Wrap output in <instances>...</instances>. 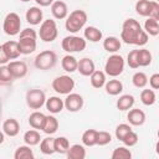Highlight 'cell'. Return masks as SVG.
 I'll return each mask as SVG.
<instances>
[{"label": "cell", "mask_w": 159, "mask_h": 159, "mask_svg": "<svg viewBox=\"0 0 159 159\" xmlns=\"http://www.w3.org/2000/svg\"><path fill=\"white\" fill-rule=\"evenodd\" d=\"M68 159H84L86 158V149L81 144H73L70 147L67 152Z\"/></svg>", "instance_id": "25"}, {"label": "cell", "mask_w": 159, "mask_h": 159, "mask_svg": "<svg viewBox=\"0 0 159 159\" xmlns=\"http://www.w3.org/2000/svg\"><path fill=\"white\" fill-rule=\"evenodd\" d=\"M124 70V60L120 55H112L108 57L104 65V72L106 75L111 77L119 76Z\"/></svg>", "instance_id": "6"}, {"label": "cell", "mask_w": 159, "mask_h": 159, "mask_svg": "<svg viewBox=\"0 0 159 159\" xmlns=\"http://www.w3.org/2000/svg\"><path fill=\"white\" fill-rule=\"evenodd\" d=\"M112 142V135L106 130H97V145H106Z\"/></svg>", "instance_id": "42"}, {"label": "cell", "mask_w": 159, "mask_h": 159, "mask_svg": "<svg viewBox=\"0 0 159 159\" xmlns=\"http://www.w3.org/2000/svg\"><path fill=\"white\" fill-rule=\"evenodd\" d=\"M138 63H139V67H147L152 63V53L147 48H140L138 50Z\"/></svg>", "instance_id": "33"}, {"label": "cell", "mask_w": 159, "mask_h": 159, "mask_svg": "<svg viewBox=\"0 0 159 159\" xmlns=\"http://www.w3.org/2000/svg\"><path fill=\"white\" fill-rule=\"evenodd\" d=\"M24 140H25V143L27 144V145H37L42 139H41V135H40V133H39V130L37 129H30V130H27L25 134H24Z\"/></svg>", "instance_id": "29"}, {"label": "cell", "mask_w": 159, "mask_h": 159, "mask_svg": "<svg viewBox=\"0 0 159 159\" xmlns=\"http://www.w3.org/2000/svg\"><path fill=\"white\" fill-rule=\"evenodd\" d=\"M120 40L118 39V37H116V36H108V37H106L104 39V41H103V47H104V50L106 51H108V52H112V53H114V52H117L119 48H120Z\"/></svg>", "instance_id": "24"}, {"label": "cell", "mask_w": 159, "mask_h": 159, "mask_svg": "<svg viewBox=\"0 0 159 159\" xmlns=\"http://www.w3.org/2000/svg\"><path fill=\"white\" fill-rule=\"evenodd\" d=\"M20 37H32V39H37V34H36V31H35L34 29L26 27V29L21 30Z\"/></svg>", "instance_id": "46"}, {"label": "cell", "mask_w": 159, "mask_h": 159, "mask_svg": "<svg viewBox=\"0 0 159 159\" xmlns=\"http://www.w3.org/2000/svg\"><path fill=\"white\" fill-rule=\"evenodd\" d=\"M40 150L42 154L45 155H51L53 153H56V149H55V138H45L41 140L40 143Z\"/></svg>", "instance_id": "28"}, {"label": "cell", "mask_w": 159, "mask_h": 159, "mask_svg": "<svg viewBox=\"0 0 159 159\" xmlns=\"http://www.w3.org/2000/svg\"><path fill=\"white\" fill-rule=\"evenodd\" d=\"M2 132L9 137H15L20 132V124L15 118H9L2 123Z\"/></svg>", "instance_id": "19"}, {"label": "cell", "mask_w": 159, "mask_h": 159, "mask_svg": "<svg viewBox=\"0 0 159 159\" xmlns=\"http://www.w3.org/2000/svg\"><path fill=\"white\" fill-rule=\"evenodd\" d=\"M82 143L86 147L97 145V130L96 129H87L82 134Z\"/></svg>", "instance_id": "30"}, {"label": "cell", "mask_w": 159, "mask_h": 159, "mask_svg": "<svg viewBox=\"0 0 159 159\" xmlns=\"http://www.w3.org/2000/svg\"><path fill=\"white\" fill-rule=\"evenodd\" d=\"M21 29V20L20 16L16 12H9L2 22V30L6 35L9 36H15L17 34H20Z\"/></svg>", "instance_id": "8"}, {"label": "cell", "mask_w": 159, "mask_h": 159, "mask_svg": "<svg viewBox=\"0 0 159 159\" xmlns=\"http://www.w3.org/2000/svg\"><path fill=\"white\" fill-rule=\"evenodd\" d=\"M77 71L84 76V77H89L94 71H96V66H94V62L93 60H91L89 57H83L78 61V68Z\"/></svg>", "instance_id": "14"}, {"label": "cell", "mask_w": 159, "mask_h": 159, "mask_svg": "<svg viewBox=\"0 0 159 159\" xmlns=\"http://www.w3.org/2000/svg\"><path fill=\"white\" fill-rule=\"evenodd\" d=\"M83 98L78 93H70L65 98V108L68 112H78L83 107Z\"/></svg>", "instance_id": "10"}, {"label": "cell", "mask_w": 159, "mask_h": 159, "mask_svg": "<svg viewBox=\"0 0 159 159\" xmlns=\"http://www.w3.org/2000/svg\"><path fill=\"white\" fill-rule=\"evenodd\" d=\"M89 78H91V84L94 88H102L107 82L106 81V72H103V71H97L96 70L89 76Z\"/></svg>", "instance_id": "26"}, {"label": "cell", "mask_w": 159, "mask_h": 159, "mask_svg": "<svg viewBox=\"0 0 159 159\" xmlns=\"http://www.w3.org/2000/svg\"><path fill=\"white\" fill-rule=\"evenodd\" d=\"M144 31L148 35H150V36L159 35V22H158V20L152 19V17L145 20V22H144Z\"/></svg>", "instance_id": "35"}, {"label": "cell", "mask_w": 159, "mask_h": 159, "mask_svg": "<svg viewBox=\"0 0 159 159\" xmlns=\"http://www.w3.org/2000/svg\"><path fill=\"white\" fill-rule=\"evenodd\" d=\"M26 21L30 24V25H39L41 21H42V10L37 6H32L30 7L27 11H26Z\"/></svg>", "instance_id": "20"}, {"label": "cell", "mask_w": 159, "mask_h": 159, "mask_svg": "<svg viewBox=\"0 0 159 159\" xmlns=\"http://www.w3.org/2000/svg\"><path fill=\"white\" fill-rule=\"evenodd\" d=\"M127 118H128V122L130 125L139 127V125L144 124V122H145V113L139 108H133V109L130 108L127 114Z\"/></svg>", "instance_id": "15"}, {"label": "cell", "mask_w": 159, "mask_h": 159, "mask_svg": "<svg viewBox=\"0 0 159 159\" xmlns=\"http://www.w3.org/2000/svg\"><path fill=\"white\" fill-rule=\"evenodd\" d=\"M157 134H158V139H159V129H158V133Z\"/></svg>", "instance_id": "52"}, {"label": "cell", "mask_w": 159, "mask_h": 159, "mask_svg": "<svg viewBox=\"0 0 159 159\" xmlns=\"http://www.w3.org/2000/svg\"><path fill=\"white\" fill-rule=\"evenodd\" d=\"M57 35H58V31H57V25H56L55 20L47 19V20H43L41 22L39 36H40V39L43 42H52V41H55Z\"/></svg>", "instance_id": "4"}, {"label": "cell", "mask_w": 159, "mask_h": 159, "mask_svg": "<svg viewBox=\"0 0 159 159\" xmlns=\"http://www.w3.org/2000/svg\"><path fill=\"white\" fill-rule=\"evenodd\" d=\"M87 22V12L84 10H73L67 17L65 22V27L68 32H78Z\"/></svg>", "instance_id": "2"}, {"label": "cell", "mask_w": 159, "mask_h": 159, "mask_svg": "<svg viewBox=\"0 0 159 159\" xmlns=\"http://www.w3.org/2000/svg\"><path fill=\"white\" fill-rule=\"evenodd\" d=\"M149 17L155 19V20H159V2L158 1H152Z\"/></svg>", "instance_id": "45"}, {"label": "cell", "mask_w": 159, "mask_h": 159, "mask_svg": "<svg viewBox=\"0 0 159 159\" xmlns=\"http://www.w3.org/2000/svg\"><path fill=\"white\" fill-rule=\"evenodd\" d=\"M52 88L60 94H70L75 88V81L67 75L58 76L52 81Z\"/></svg>", "instance_id": "9"}, {"label": "cell", "mask_w": 159, "mask_h": 159, "mask_svg": "<svg viewBox=\"0 0 159 159\" xmlns=\"http://www.w3.org/2000/svg\"><path fill=\"white\" fill-rule=\"evenodd\" d=\"M132 130V127H130V124H125V123H122V124H119V125H117V128H116V138L118 139V140H123V138L129 133Z\"/></svg>", "instance_id": "40"}, {"label": "cell", "mask_w": 159, "mask_h": 159, "mask_svg": "<svg viewBox=\"0 0 159 159\" xmlns=\"http://www.w3.org/2000/svg\"><path fill=\"white\" fill-rule=\"evenodd\" d=\"M132 153L125 147H118L112 153V159H130Z\"/></svg>", "instance_id": "39"}, {"label": "cell", "mask_w": 159, "mask_h": 159, "mask_svg": "<svg viewBox=\"0 0 159 159\" xmlns=\"http://www.w3.org/2000/svg\"><path fill=\"white\" fill-rule=\"evenodd\" d=\"M19 48L21 55H30L36 50V39L32 37H20Z\"/></svg>", "instance_id": "16"}, {"label": "cell", "mask_w": 159, "mask_h": 159, "mask_svg": "<svg viewBox=\"0 0 159 159\" xmlns=\"http://www.w3.org/2000/svg\"><path fill=\"white\" fill-rule=\"evenodd\" d=\"M34 152L30 149V145H20L14 154V159H34Z\"/></svg>", "instance_id": "31"}, {"label": "cell", "mask_w": 159, "mask_h": 159, "mask_svg": "<svg viewBox=\"0 0 159 159\" xmlns=\"http://www.w3.org/2000/svg\"><path fill=\"white\" fill-rule=\"evenodd\" d=\"M57 62V55L51 50H45L35 57V67L41 71L52 68Z\"/></svg>", "instance_id": "3"}, {"label": "cell", "mask_w": 159, "mask_h": 159, "mask_svg": "<svg viewBox=\"0 0 159 159\" xmlns=\"http://www.w3.org/2000/svg\"><path fill=\"white\" fill-rule=\"evenodd\" d=\"M86 39L81 37V36H75V35H70V36H66L63 37L62 42H61V46L62 48L71 53V52H81L86 48Z\"/></svg>", "instance_id": "5"}, {"label": "cell", "mask_w": 159, "mask_h": 159, "mask_svg": "<svg viewBox=\"0 0 159 159\" xmlns=\"http://www.w3.org/2000/svg\"><path fill=\"white\" fill-rule=\"evenodd\" d=\"M0 48L9 56L10 60H15L21 55L20 48H19V41H14V40L6 41L0 46Z\"/></svg>", "instance_id": "13"}, {"label": "cell", "mask_w": 159, "mask_h": 159, "mask_svg": "<svg viewBox=\"0 0 159 159\" xmlns=\"http://www.w3.org/2000/svg\"><path fill=\"white\" fill-rule=\"evenodd\" d=\"M123 143H124V145L125 147H133V145H135L137 144V142H138V134L137 133H134L133 130H130L124 138H123V140H122Z\"/></svg>", "instance_id": "44"}, {"label": "cell", "mask_w": 159, "mask_h": 159, "mask_svg": "<svg viewBox=\"0 0 159 159\" xmlns=\"http://www.w3.org/2000/svg\"><path fill=\"white\" fill-rule=\"evenodd\" d=\"M51 12H52V16L55 19L62 20V19H66L68 16V7H67L65 1L56 0L51 5Z\"/></svg>", "instance_id": "12"}, {"label": "cell", "mask_w": 159, "mask_h": 159, "mask_svg": "<svg viewBox=\"0 0 159 159\" xmlns=\"http://www.w3.org/2000/svg\"><path fill=\"white\" fill-rule=\"evenodd\" d=\"M149 84L153 89H159V73H153L149 78Z\"/></svg>", "instance_id": "47"}, {"label": "cell", "mask_w": 159, "mask_h": 159, "mask_svg": "<svg viewBox=\"0 0 159 159\" xmlns=\"http://www.w3.org/2000/svg\"><path fill=\"white\" fill-rule=\"evenodd\" d=\"M20 1H24V2H26V1H30V0H20Z\"/></svg>", "instance_id": "51"}, {"label": "cell", "mask_w": 159, "mask_h": 159, "mask_svg": "<svg viewBox=\"0 0 159 159\" xmlns=\"http://www.w3.org/2000/svg\"><path fill=\"white\" fill-rule=\"evenodd\" d=\"M157 1H158V2H159V0H157Z\"/></svg>", "instance_id": "53"}, {"label": "cell", "mask_w": 159, "mask_h": 159, "mask_svg": "<svg viewBox=\"0 0 159 159\" xmlns=\"http://www.w3.org/2000/svg\"><path fill=\"white\" fill-rule=\"evenodd\" d=\"M155 152H157V154L159 155V140H158L157 144H155Z\"/></svg>", "instance_id": "50"}, {"label": "cell", "mask_w": 159, "mask_h": 159, "mask_svg": "<svg viewBox=\"0 0 159 159\" xmlns=\"http://www.w3.org/2000/svg\"><path fill=\"white\" fill-rule=\"evenodd\" d=\"M10 61V58H9V56L0 48V65H5V63H7Z\"/></svg>", "instance_id": "48"}, {"label": "cell", "mask_w": 159, "mask_h": 159, "mask_svg": "<svg viewBox=\"0 0 159 159\" xmlns=\"http://www.w3.org/2000/svg\"><path fill=\"white\" fill-rule=\"evenodd\" d=\"M35 1L40 6H50L53 4V0H35Z\"/></svg>", "instance_id": "49"}, {"label": "cell", "mask_w": 159, "mask_h": 159, "mask_svg": "<svg viewBox=\"0 0 159 159\" xmlns=\"http://www.w3.org/2000/svg\"><path fill=\"white\" fill-rule=\"evenodd\" d=\"M83 36L87 41H91V42H98L99 40H102L103 37V34L102 31L96 27V26H87L84 30H83Z\"/></svg>", "instance_id": "21"}, {"label": "cell", "mask_w": 159, "mask_h": 159, "mask_svg": "<svg viewBox=\"0 0 159 159\" xmlns=\"http://www.w3.org/2000/svg\"><path fill=\"white\" fill-rule=\"evenodd\" d=\"M46 118H47V116H45L41 112L35 111L29 117V124L34 129H37V130L41 129V130H43V127H45V123H46Z\"/></svg>", "instance_id": "17"}, {"label": "cell", "mask_w": 159, "mask_h": 159, "mask_svg": "<svg viewBox=\"0 0 159 159\" xmlns=\"http://www.w3.org/2000/svg\"><path fill=\"white\" fill-rule=\"evenodd\" d=\"M132 82L137 88H144L148 83V77L144 72H135L132 77Z\"/></svg>", "instance_id": "38"}, {"label": "cell", "mask_w": 159, "mask_h": 159, "mask_svg": "<svg viewBox=\"0 0 159 159\" xmlns=\"http://www.w3.org/2000/svg\"><path fill=\"white\" fill-rule=\"evenodd\" d=\"M152 1L149 0H138L135 2V12L140 16H149Z\"/></svg>", "instance_id": "34"}, {"label": "cell", "mask_w": 159, "mask_h": 159, "mask_svg": "<svg viewBox=\"0 0 159 159\" xmlns=\"http://www.w3.org/2000/svg\"><path fill=\"white\" fill-rule=\"evenodd\" d=\"M58 129V120L56 117L53 116H47L46 118V123H45V127H43V132L46 134H53L56 133Z\"/></svg>", "instance_id": "36"}, {"label": "cell", "mask_w": 159, "mask_h": 159, "mask_svg": "<svg viewBox=\"0 0 159 159\" xmlns=\"http://www.w3.org/2000/svg\"><path fill=\"white\" fill-rule=\"evenodd\" d=\"M134 104V97L132 94H123L117 101V108L119 111H129Z\"/></svg>", "instance_id": "27"}, {"label": "cell", "mask_w": 159, "mask_h": 159, "mask_svg": "<svg viewBox=\"0 0 159 159\" xmlns=\"http://www.w3.org/2000/svg\"><path fill=\"white\" fill-rule=\"evenodd\" d=\"M12 80H14V77L11 76L9 67L5 65H1V67H0V82L1 83H11Z\"/></svg>", "instance_id": "41"}, {"label": "cell", "mask_w": 159, "mask_h": 159, "mask_svg": "<svg viewBox=\"0 0 159 159\" xmlns=\"http://www.w3.org/2000/svg\"><path fill=\"white\" fill-rule=\"evenodd\" d=\"M25 99H26V104L30 109H40L45 103H46V96H45V92L42 89H39V88H32V89H29L26 92V96H25Z\"/></svg>", "instance_id": "7"}, {"label": "cell", "mask_w": 159, "mask_h": 159, "mask_svg": "<svg viewBox=\"0 0 159 159\" xmlns=\"http://www.w3.org/2000/svg\"><path fill=\"white\" fill-rule=\"evenodd\" d=\"M140 101L144 106H153L157 101V96H155V92L149 88H144L142 92H140Z\"/></svg>", "instance_id": "32"}, {"label": "cell", "mask_w": 159, "mask_h": 159, "mask_svg": "<svg viewBox=\"0 0 159 159\" xmlns=\"http://www.w3.org/2000/svg\"><path fill=\"white\" fill-rule=\"evenodd\" d=\"M61 66H62V68H63L66 72L72 73V72L77 71V68H78V61H77V58H76L75 56H72V55H66V56L62 57Z\"/></svg>", "instance_id": "22"}, {"label": "cell", "mask_w": 159, "mask_h": 159, "mask_svg": "<svg viewBox=\"0 0 159 159\" xmlns=\"http://www.w3.org/2000/svg\"><path fill=\"white\" fill-rule=\"evenodd\" d=\"M106 92L111 96H118L123 91V83L119 80H109L104 84Z\"/></svg>", "instance_id": "23"}, {"label": "cell", "mask_w": 159, "mask_h": 159, "mask_svg": "<svg viewBox=\"0 0 159 159\" xmlns=\"http://www.w3.org/2000/svg\"><path fill=\"white\" fill-rule=\"evenodd\" d=\"M137 55H138V50H132L127 56V63L130 68H138L139 67Z\"/></svg>", "instance_id": "43"}, {"label": "cell", "mask_w": 159, "mask_h": 159, "mask_svg": "<svg viewBox=\"0 0 159 159\" xmlns=\"http://www.w3.org/2000/svg\"><path fill=\"white\" fill-rule=\"evenodd\" d=\"M46 109L50 112V113H53V114H57L60 113L63 107H65V101H62L60 97H56V96H52L50 98L46 99Z\"/></svg>", "instance_id": "18"}, {"label": "cell", "mask_w": 159, "mask_h": 159, "mask_svg": "<svg viewBox=\"0 0 159 159\" xmlns=\"http://www.w3.org/2000/svg\"><path fill=\"white\" fill-rule=\"evenodd\" d=\"M55 149H56V153L67 154V152L70 149V142H68V139L66 137L55 138Z\"/></svg>", "instance_id": "37"}, {"label": "cell", "mask_w": 159, "mask_h": 159, "mask_svg": "<svg viewBox=\"0 0 159 159\" xmlns=\"http://www.w3.org/2000/svg\"><path fill=\"white\" fill-rule=\"evenodd\" d=\"M7 67L11 72V76L14 77V80L22 78L27 73V66L24 61H11V62H9Z\"/></svg>", "instance_id": "11"}, {"label": "cell", "mask_w": 159, "mask_h": 159, "mask_svg": "<svg viewBox=\"0 0 159 159\" xmlns=\"http://www.w3.org/2000/svg\"><path fill=\"white\" fill-rule=\"evenodd\" d=\"M142 31V26L135 19H127L122 26L120 40H123L128 45H137L138 37Z\"/></svg>", "instance_id": "1"}]
</instances>
